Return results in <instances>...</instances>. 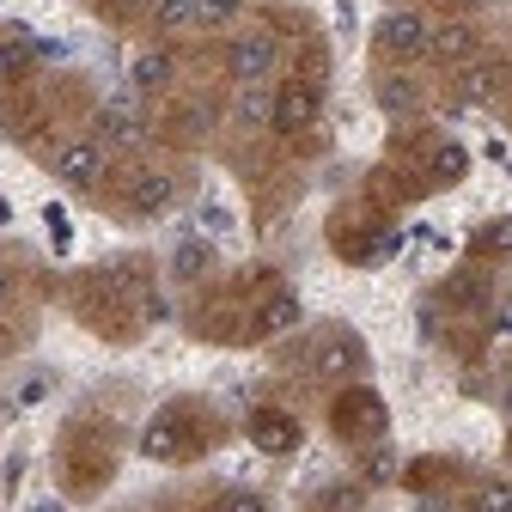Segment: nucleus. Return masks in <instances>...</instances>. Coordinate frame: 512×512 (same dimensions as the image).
Here are the masks:
<instances>
[{"label": "nucleus", "instance_id": "nucleus-7", "mask_svg": "<svg viewBox=\"0 0 512 512\" xmlns=\"http://www.w3.org/2000/svg\"><path fill=\"white\" fill-rule=\"evenodd\" d=\"M98 141H104V147H141V141H147V122H141L135 98H110V104L98 110Z\"/></svg>", "mask_w": 512, "mask_h": 512}, {"label": "nucleus", "instance_id": "nucleus-3", "mask_svg": "<svg viewBox=\"0 0 512 512\" xmlns=\"http://www.w3.org/2000/svg\"><path fill=\"white\" fill-rule=\"evenodd\" d=\"M311 366L324 372V378H336V384H348V378H360L366 372V348H360V336L354 330H324L317 336V348H311Z\"/></svg>", "mask_w": 512, "mask_h": 512}, {"label": "nucleus", "instance_id": "nucleus-2", "mask_svg": "<svg viewBox=\"0 0 512 512\" xmlns=\"http://www.w3.org/2000/svg\"><path fill=\"white\" fill-rule=\"evenodd\" d=\"M104 165H110V153H104L98 135H80V141H61V147H55V177L68 183V189L104 183Z\"/></svg>", "mask_w": 512, "mask_h": 512}, {"label": "nucleus", "instance_id": "nucleus-21", "mask_svg": "<svg viewBox=\"0 0 512 512\" xmlns=\"http://www.w3.org/2000/svg\"><path fill=\"white\" fill-rule=\"evenodd\" d=\"M25 61H31V55H25V43H0V86L19 80V74H25Z\"/></svg>", "mask_w": 512, "mask_h": 512}, {"label": "nucleus", "instance_id": "nucleus-8", "mask_svg": "<svg viewBox=\"0 0 512 512\" xmlns=\"http://www.w3.org/2000/svg\"><path fill=\"white\" fill-rule=\"evenodd\" d=\"M476 49H482V37H476V25H464V19H452V25H433V61H452V68H464V61H476Z\"/></svg>", "mask_w": 512, "mask_h": 512}, {"label": "nucleus", "instance_id": "nucleus-4", "mask_svg": "<svg viewBox=\"0 0 512 512\" xmlns=\"http://www.w3.org/2000/svg\"><path fill=\"white\" fill-rule=\"evenodd\" d=\"M275 61H281V43H275L269 31H244V37L232 43V55H226V68H232L238 86H269Z\"/></svg>", "mask_w": 512, "mask_h": 512}, {"label": "nucleus", "instance_id": "nucleus-15", "mask_svg": "<svg viewBox=\"0 0 512 512\" xmlns=\"http://www.w3.org/2000/svg\"><path fill=\"white\" fill-rule=\"evenodd\" d=\"M238 122H250V128H269V116H275V86H238Z\"/></svg>", "mask_w": 512, "mask_h": 512}, {"label": "nucleus", "instance_id": "nucleus-12", "mask_svg": "<svg viewBox=\"0 0 512 512\" xmlns=\"http://www.w3.org/2000/svg\"><path fill=\"white\" fill-rule=\"evenodd\" d=\"M214 269V244L208 238H177V250H171V275L177 281H202Z\"/></svg>", "mask_w": 512, "mask_h": 512}, {"label": "nucleus", "instance_id": "nucleus-26", "mask_svg": "<svg viewBox=\"0 0 512 512\" xmlns=\"http://www.w3.org/2000/svg\"><path fill=\"white\" fill-rule=\"evenodd\" d=\"M7 293H13V275H7V269H0V305H7Z\"/></svg>", "mask_w": 512, "mask_h": 512}, {"label": "nucleus", "instance_id": "nucleus-9", "mask_svg": "<svg viewBox=\"0 0 512 512\" xmlns=\"http://www.w3.org/2000/svg\"><path fill=\"white\" fill-rule=\"evenodd\" d=\"M506 86V68L500 61H464V74H458V98L464 104H494Z\"/></svg>", "mask_w": 512, "mask_h": 512}, {"label": "nucleus", "instance_id": "nucleus-11", "mask_svg": "<svg viewBox=\"0 0 512 512\" xmlns=\"http://www.w3.org/2000/svg\"><path fill=\"white\" fill-rule=\"evenodd\" d=\"M171 74H177V61L165 49H141L135 61H128V86H135V92H165Z\"/></svg>", "mask_w": 512, "mask_h": 512}, {"label": "nucleus", "instance_id": "nucleus-25", "mask_svg": "<svg viewBox=\"0 0 512 512\" xmlns=\"http://www.w3.org/2000/svg\"><path fill=\"white\" fill-rule=\"evenodd\" d=\"M366 476H372V482L391 476V452H372V458H366Z\"/></svg>", "mask_w": 512, "mask_h": 512}, {"label": "nucleus", "instance_id": "nucleus-23", "mask_svg": "<svg viewBox=\"0 0 512 512\" xmlns=\"http://www.w3.org/2000/svg\"><path fill=\"white\" fill-rule=\"evenodd\" d=\"M482 250H512V220H494V226L482 232Z\"/></svg>", "mask_w": 512, "mask_h": 512}, {"label": "nucleus", "instance_id": "nucleus-13", "mask_svg": "<svg viewBox=\"0 0 512 512\" xmlns=\"http://www.w3.org/2000/svg\"><path fill=\"white\" fill-rule=\"evenodd\" d=\"M153 25H159L165 37L196 31V25H202V0H153Z\"/></svg>", "mask_w": 512, "mask_h": 512}, {"label": "nucleus", "instance_id": "nucleus-24", "mask_svg": "<svg viewBox=\"0 0 512 512\" xmlns=\"http://www.w3.org/2000/svg\"><path fill=\"white\" fill-rule=\"evenodd\" d=\"M354 488H336V494H324V500H317V512H354Z\"/></svg>", "mask_w": 512, "mask_h": 512}, {"label": "nucleus", "instance_id": "nucleus-1", "mask_svg": "<svg viewBox=\"0 0 512 512\" xmlns=\"http://www.w3.org/2000/svg\"><path fill=\"white\" fill-rule=\"evenodd\" d=\"M378 49L391 55V61H415V55L433 49V25H427L421 13L397 7V13H384V19H378Z\"/></svg>", "mask_w": 512, "mask_h": 512}, {"label": "nucleus", "instance_id": "nucleus-10", "mask_svg": "<svg viewBox=\"0 0 512 512\" xmlns=\"http://www.w3.org/2000/svg\"><path fill=\"white\" fill-rule=\"evenodd\" d=\"M171 196H177V183L165 177V171H141L135 183H128V208H135V214H165L171 208Z\"/></svg>", "mask_w": 512, "mask_h": 512}, {"label": "nucleus", "instance_id": "nucleus-28", "mask_svg": "<svg viewBox=\"0 0 512 512\" xmlns=\"http://www.w3.org/2000/svg\"><path fill=\"white\" fill-rule=\"evenodd\" d=\"M458 7H476V0H458Z\"/></svg>", "mask_w": 512, "mask_h": 512}, {"label": "nucleus", "instance_id": "nucleus-22", "mask_svg": "<svg viewBox=\"0 0 512 512\" xmlns=\"http://www.w3.org/2000/svg\"><path fill=\"white\" fill-rule=\"evenodd\" d=\"M244 0H202V25H232Z\"/></svg>", "mask_w": 512, "mask_h": 512}, {"label": "nucleus", "instance_id": "nucleus-18", "mask_svg": "<svg viewBox=\"0 0 512 512\" xmlns=\"http://www.w3.org/2000/svg\"><path fill=\"white\" fill-rule=\"evenodd\" d=\"M470 506H476V512H512V482H482V488L470 494Z\"/></svg>", "mask_w": 512, "mask_h": 512}, {"label": "nucleus", "instance_id": "nucleus-20", "mask_svg": "<svg viewBox=\"0 0 512 512\" xmlns=\"http://www.w3.org/2000/svg\"><path fill=\"white\" fill-rule=\"evenodd\" d=\"M214 512H269V500H263V494H250V488H238V494H220Z\"/></svg>", "mask_w": 512, "mask_h": 512}, {"label": "nucleus", "instance_id": "nucleus-16", "mask_svg": "<svg viewBox=\"0 0 512 512\" xmlns=\"http://www.w3.org/2000/svg\"><path fill=\"white\" fill-rule=\"evenodd\" d=\"M293 324H299V299L281 293V299L263 305V317H256V336H281V330H293Z\"/></svg>", "mask_w": 512, "mask_h": 512}, {"label": "nucleus", "instance_id": "nucleus-5", "mask_svg": "<svg viewBox=\"0 0 512 512\" xmlns=\"http://www.w3.org/2000/svg\"><path fill=\"white\" fill-rule=\"evenodd\" d=\"M311 122H317V86L311 80L275 86V116H269L275 135H299V128H311Z\"/></svg>", "mask_w": 512, "mask_h": 512}, {"label": "nucleus", "instance_id": "nucleus-27", "mask_svg": "<svg viewBox=\"0 0 512 512\" xmlns=\"http://www.w3.org/2000/svg\"><path fill=\"white\" fill-rule=\"evenodd\" d=\"M500 403H506V415H512V378H506V391H500Z\"/></svg>", "mask_w": 512, "mask_h": 512}, {"label": "nucleus", "instance_id": "nucleus-17", "mask_svg": "<svg viewBox=\"0 0 512 512\" xmlns=\"http://www.w3.org/2000/svg\"><path fill=\"white\" fill-rule=\"evenodd\" d=\"M464 171H470V153H464L458 141H439V147H433V177H439V183H458Z\"/></svg>", "mask_w": 512, "mask_h": 512}, {"label": "nucleus", "instance_id": "nucleus-14", "mask_svg": "<svg viewBox=\"0 0 512 512\" xmlns=\"http://www.w3.org/2000/svg\"><path fill=\"white\" fill-rule=\"evenodd\" d=\"M421 104V86L409 80V74H384L378 80V110H391V116H409Z\"/></svg>", "mask_w": 512, "mask_h": 512}, {"label": "nucleus", "instance_id": "nucleus-19", "mask_svg": "<svg viewBox=\"0 0 512 512\" xmlns=\"http://www.w3.org/2000/svg\"><path fill=\"white\" fill-rule=\"evenodd\" d=\"M141 452H147V458H171V452H177V439H171V421H153V427H147Z\"/></svg>", "mask_w": 512, "mask_h": 512}, {"label": "nucleus", "instance_id": "nucleus-6", "mask_svg": "<svg viewBox=\"0 0 512 512\" xmlns=\"http://www.w3.org/2000/svg\"><path fill=\"white\" fill-rule=\"evenodd\" d=\"M250 445L263 458H293L299 452V421L287 409H256L250 415Z\"/></svg>", "mask_w": 512, "mask_h": 512}]
</instances>
